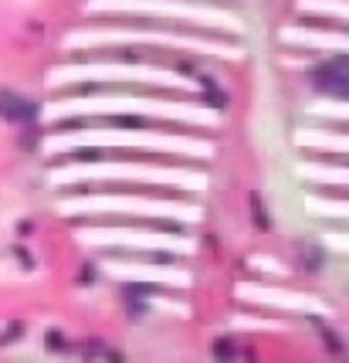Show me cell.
Returning a JSON list of instances; mask_svg holds the SVG:
<instances>
[{
	"instance_id": "6da1fadb",
	"label": "cell",
	"mask_w": 349,
	"mask_h": 363,
	"mask_svg": "<svg viewBox=\"0 0 349 363\" xmlns=\"http://www.w3.org/2000/svg\"><path fill=\"white\" fill-rule=\"evenodd\" d=\"M312 79L326 92H349V58H333V62L319 65Z\"/></svg>"
},
{
	"instance_id": "7a4b0ae2",
	"label": "cell",
	"mask_w": 349,
	"mask_h": 363,
	"mask_svg": "<svg viewBox=\"0 0 349 363\" xmlns=\"http://www.w3.org/2000/svg\"><path fill=\"white\" fill-rule=\"evenodd\" d=\"M0 116L14 119V123H28V119L38 116V106L31 99H21L17 92H0Z\"/></svg>"
},
{
	"instance_id": "3957f363",
	"label": "cell",
	"mask_w": 349,
	"mask_h": 363,
	"mask_svg": "<svg viewBox=\"0 0 349 363\" xmlns=\"http://www.w3.org/2000/svg\"><path fill=\"white\" fill-rule=\"evenodd\" d=\"M214 350H217V357H231V343H217Z\"/></svg>"
}]
</instances>
